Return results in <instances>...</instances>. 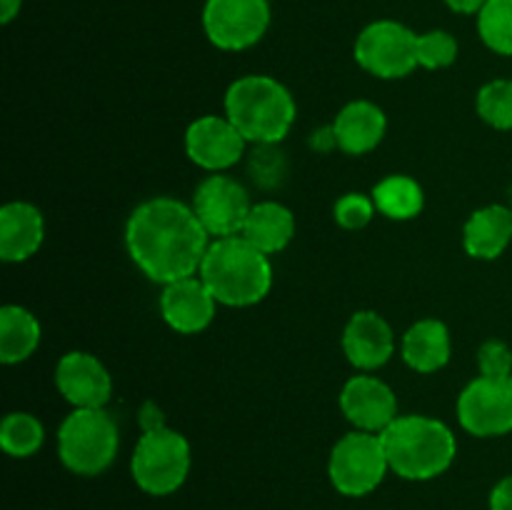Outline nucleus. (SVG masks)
I'll return each mask as SVG.
<instances>
[{"label": "nucleus", "mask_w": 512, "mask_h": 510, "mask_svg": "<svg viewBox=\"0 0 512 510\" xmlns=\"http://www.w3.org/2000/svg\"><path fill=\"white\" fill-rule=\"evenodd\" d=\"M120 430L105 408H75L58 428V458L70 473L93 478L113 465Z\"/></svg>", "instance_id": "5"}, {"label": "nucleus", "mask_w": 512, "mask_h": 510, "mask_svg": "<svg viewBox=\"0 0 512 510\" xmlns=\"http://www.w3.org/2000/svg\"><path fill=\"white\" fill-rule=\"evenodd\" d=\"M245 240L263 250L265 255H275L290 245L295 235V215L288 205L278 200H263L250 208L248 220L243 225Z\"/></svg>", "instance_id": "21"}, {"label": "nucleus", "mask_w": 512, "mask_h": 510, "mask_svg": "<svg viewBox=\"0 0 512 510\" xmlns=\"http://www.w3.org/2000/svg\"><path fill=\"white\" fill-rule=\"evenodd\" d=\"M458 420L475 438H498L512 433V375H478L458 398Z\"/></svg>", "instance_id": "10"}, {"label": "nucleus", "mask_w": 512, "mask_h": 510, "mask_svg": "<svg viewBox=\"0 0 512 510\" xmlns=\"http://www.w3.org/2000/svg\"><path fill=\"white\" fill-rule=\"evenodd\" d=\"M135 485L148 495H170L190 473V443L173 428H158L140 435L130 458Z\"/></svg>", "instance_id": "6"}, {"label": "nucleus", "mask_w": 512, "mask_h": 510, "mask_svg": "<svg viewBox=\"0 0 512 510\" xmlns=\"http://www.w3.org/2000/svg\"><path fill=\"white\" fill-rule=\"evenodd\" d=\"M475 110L495 130H512V80H490L478 90Z\"/></svg>", "instance_id": "26"}, {"label": "nucleus", "mask_w": 512, "mask_h": 510, "mask_svg": "<svg viewBox=\"0 0 512 510\" xmlns=\"http://www.w3.org/2000/svg\"><path fill=\"white\" fill-rule=\"evenodd\" d=\"M270 25L268 0H208L203 8V30L220 50H248Z\"/></svg>", "instance_id": "9"}, {"label": "nucleus", "mask_w": 512, "mask_h": 510, "mask_svg": "<svg viewBox=\"0 0 512 510\" xmlns=\"http://www.w3.org/2000/svg\"><path fill=\"white\" fill-rule=\"evenodd\" d=\"M138 425L143 433L165 428V415H163V410H160V405L153 403V400H145L138 410Z\"/></svg>", "instance_id": "31"}, {"label": "nucleus", "mask_w": 512, "mask_h": 510, "mask_svg": "<svg viewBox=\"0 0 512 510\" xmlns=\"http://www.w3.org/2000/svg\"><path fill=\"white\" fill-rule=\"evenodd\" d=\"M198 275L213 298L228 308H248L260 303L273 288L270 255L255 248L243 235L215 238Z\"/></svg>", "instance_id": "2"}, {"label": "nucleus", "mask_w": 512, "mask_h": 510, "mask_svg": "<svg viewBox=\"0 0 512 510\" xmlns=\"http://www.w3.org/2000/svg\"><path fill=\"white\" fill-rule=\"evenodd\" d=\"M38 318L23 305L0 308V360L5 365H18L28 360L40 345Z\"/></svg>", "instance_id": "22"}, {"label": "nucleus", "mask_w": 512, "mask_h": 510, "mask_svg": "<svg viewBox=\"0 0 512 510\" xmlns=\"http://www.w3.org/2000/svg\"><path fill=\"white\" fill-rule=\"evenodd\" d=\"M388 465L405 480H433L453 465L458 443L443 420L430 415H398L380 433Z\"/></svg>", "instance_id": "3"}, {"label": "nucleus", "mask_w": 512, "mask_h": 510, "mask_svg": "<svg viewBox=\"0 0 512 510\" xmlns=\"http://www.w3.org/2000/svg\"><path fill=\"white\" fill-rule=\"evenodd\" d=\"M512 243V208L485 205L478 208L463 228V248L475 260H495Z\"/></svg>", "instance_id": "19"}, {"label": "nucleus", "mask_w": 512, "mask_h": 510, "mask_svg": "<svg viewBox=\"0 0 512 510\" xmlns=\"http://www.w3.org/2000/svg\"><path fill=\"white\" fill-rule=\"evenodd\" d=\"M45 428L33 413H8L0 423V448L10 458H30L40 450Z\"/></svg>", "instance_id": "24"}, {"label": "nucleus", "mask_w": 512, "mask_h": 510, "mask_svg": "<svg viewBox=\"0 0 512 510\" xmlns=\"http://www.w3.org/2000/svg\"><path fill=\"white\" fill-rule=\"evenodd\" d=\"M215 308H218V300L200 280V275L173 280L163 285V293H160V315L168 328L180 335L203 333L213 323Z\"/></svg>", "instance_id": "15"}, {"label": "nucleus", "mask_w": 512, "mask_h": 510, "mask_svg": "<svg viewBox=\"0 0 512 510\" xmlns=\"http://www.w3.org/2000/svg\"><path fill=\"white\" fill-rule=\"evenodd\" d=\"M343 353L360 373L383 368L395 353L393 328L375 310H358L343 330Z\"/></svg>", "instance_id": "16"}, {"label": "nucleus", "mask_w": 512, "mask_h": 510, "mask_svg": "<svg viewBox=\"0 0 512 510\" xmlns=\"http://www.w3.org/2000/svg\"><path fill=\"white\" fill-rule=\"evenodd\" d=\"M248 140L228 120V115H203L185 130V153L198 168L223 173L240 163Z\"/></svg>", "instance_id": "12"}, {"label": "nucleus", "mask_w": 512, "mask_h": 510, "mask_svg": "<svg viewBox=\"0 0 512 510\" xmlns=\"http://www.w3.org/2000/svg\"><path fill=\"white\" fill-rule=\"evenodd\" d=\"M45 238V218L33 203L10 200L0 208V260L23 263L33 258Z\"/></svg>", "instance_id": "17"}, {"label": "nucleus", "mask_w": 512, "mask_h": 510, "mask_svg": "<svg viewBox=\"0 0 512 510\" xmlns=\"http://www.w3.org/2000/svg\"><path fill=\"white\" fill-rule=\"evenodd\" d=\"M340 410L365 433H383L398 418V398L393 388L368 373L353 375L340 390Z\"/></svg>", "instance_id": "13"}, {"label": "nucleus", "mask_w": 512, "mask_h": 510, "mask_svg": "<svg viewBox=\"0 0 512 510\" xmlns=\"http://www.w3.org/2000/svg\"><path fill=\"white\" fill-rule=\"evenodd\" d=\"M20 3H23V0H0V20H3V23H10V20L20 13Z\"/></svg>", "instance_id": "35"}, {"label": "nucleus", "mask_w": 512, "mask_h": 510, "mask_svg": "<svg viewBox=\"0 0 512 510\" xmlns=\"http://www.w3.org/2000/svg\"><path fill=\"white\" fill-rule=\"evenodd\" d=\"M445 3H448V8L455 10V13L473 15V13H480L488 0H445Z\"/></svg>", "instance_id": "34"}, {"label": "nucleus", "mask_w": 512, "mask_h": 510, "mask_svg": "<svg viewBox=\"0 0 512 510\" xmlns=\"http://www.w3.org/2000/svg\"><path fill=\"white\" fill-rule=\"evenodd\" d=\"M285 173H288V163H285L283 153L275 150V145H255L253 155H250V175L260 188H278Z\"/></svg>", "instance_id": "28"}, {"label": "nucleus", "mask_w": 512, "mask_h": 510, "mask_svg": "<svg viewBox=\"0 0 512 510\" xmlns=\"http://www.w3.org/2000/svg\"><path fill=\"white\" fill-rule=\"evenodd\" d=\"M210 243L193 205L168 195L140 203L125 223L130 258L160 285L198 275Z\"/></svg>", "instance_id": "1"}, {"label": "nucleus", "mask_w": 512, "mask_h": 510, "mask_svg": "<svg viewBox=\"0 0 512 510\" xmlns=\"http://www.w3.org/2000/svg\"><path fill=\"white\" fill-rule=\"evenodd\" d=\"M450 330L443 320L423 318L410 325L400 343L405 365L415 373H438L450 360Z\"/></svg>", "instance_id": "20"}, {"label": "nucleus", "mask_w": 512, "mask_h": 510, "mask_svg": "<svg viewBox=\"0 0 512 510\" xmlns=\"http://www.w3.org/2000/svg\"><path fill=\"white\" fill-rule=\"evenodd\" d=\"M490 510H512V475L500 480L490 493Z\"/></svg>", "instance_id": "32"}, {"label": "nucleus", "mask_w": 512, "mask_h": 510, "mask_svg": "<svg viewBox=\"0 0 512 510\" xmlns=\"http://www.w3.org/2000/svg\"><path fill=\"white\" fill-rule=\"evenodd\" d=\"M480 375L488 378H510L512 375V350L503 340H485L478 350Z\"/></svg>", "instance_id": "30"}, {"label": "nucleus", "mask_w": 512, "mask_h": 510, "mask_svg": "<svg viewBox=\"0 0 512 510\" xmlns=\"http://www.w3.org/2000/svg\"><path fill=\"white\" fill-rule=\"evenodd\" d=\"M55 388L73 408H105L113 395V378L95 355L70 350L55 365Z\"/></svg>", "instance_id": "14"}, {"label": "nucleus", "mask_w": 512, "mask_h": 510, "mask_svg": "<svg viewBox=\"0 0 512 510\" xmlns=\"http://www.w3.org/2000/svg\"><path fill=\"white\" fill-rule=\"evenodd\" d=\"M478 33L493 53L512 55V0H488L478 13Z\"/></svg>", "instance_id": "25"}, {"label": "nucleus", "mask_w": 512, "mask_h": 510, "mask_svg": "<svg viewBox=\"0 0 512 510\" xmlns=\"http://www.w3.org/2000/svg\"><path fill=\"white\" fill-rule=\"evenodd\" d=\"M295 98L270 75H243L225 90V115L253 145H278L295 123Z\"/></svg>", "instance_id": "4"}, {"label": "nucleus", "mask_w": 512, "mask_h": 510, "mask_svg": "<svg viewBox=\"0 0 512 510\" xmlns=\"http://www.w3.org/2000/svg\"><path fill=\"white\" fill-rule=\"evenodd\" d=\"M370 195L378 213L390 220H413L425 205V193L418 180L400 173L380 180Z\"/></svg>", "instance_id": "23"}, {"label": "nucleus", "mask_w": 512, "mask_h": 510, "mask_svg": "<svg viewBox=\"0 0 512 510\" xmlns=\"http://www.w3.org/2000/svg\"><path fill=\"white\" fill-rule=\"evenodd\" d=\"M388 455L378 433L353 430L330 450L328 475L333 488L348 498L370 495L388 475Z\"/></svg>", "instance_id": "7"}, {"label": "nucleus", "mask_w": 512, "mask_h": 510, "mask_svg": "<svg viewBox=\"0 0 512 510\" xmlns=\"http://www.w3.org/2000/svg\"><path fill=\"white\" fill-rule=\"evenodd\" d=\"M375 213H378V208L373 203V195L363 193H345L333 208L335 223L345 230L365 228Z\"/></svg>", "instance_id": "29"}, {"label": "nucleus", "mask_w": 512, "mask_h": 510, "mask_svg": "<svg viewBox=\"0 0 512 510\" xmlns=\"http://www.w3.org/2000/svg\"><path fill=\"white\" fill-rule=\"evenodd\" d=\"M250 208L253 203H250L248 190L233 175H208L200 180L193 193V210L210 238H230V235L243 233Z\"/></svg>", "instance_id": "11"}, {"label": "nucleus", "mask_w": 512, "mask_h": 510, "mask_svg": "<svg viewBox=\"0 0 512 510\" xmlns=\"http://www.w3.org/2000/svg\"><path fill=\"white\" fill-rule=\"evenodd\" d=\"M458 58V40L445 30L418 35V63L428 70L448 68Z\"/></svg>", "instance_id": "27"}, {"label": "nucleus", "mask_w": 512, "mask_h": 510, "mask_svg": "<svg viewBox=\"0 0 512 510\" xmlns=\"http://www.w3.org/2000/svg\"><path fill=\"white\" fill-rule=\"evenodd\" d=\"M310 148L318 150V153H330V150L338 148V138H335L333 123L325 125V128H318L313 135H310Z\"/></svg>", "instance_id": "33"}, {"label": "nucleus", "mask_w": 512, "mask_h": 510, "mask_svg": "<svg viewBox=\"0 0 512 510\" xmlns=\"http://www.w3.org/2000/svg\"><path fill=\"white\" fill-rule=\"evenodd\" d=\"M355 60L380 80H398L418 68V33L398 20H375L355 40Z\"/></svg>", "instance_id": "8"}, {"label": "nucleus", "mask_w": 512, "mask_h": 510, "mask_svg": "<svg viewBox=\"0 0 512 510\" xmlns=\"http://www.w3.org/2000/svg\"><path fill=\"white\" fill-rule=\"evenodd\" d=\"M338 150L348 155H365L378 148L388 130L383 108L370 100H353L333 120Z\"/></svg>", "instance_id": "18"}]
</instances>
